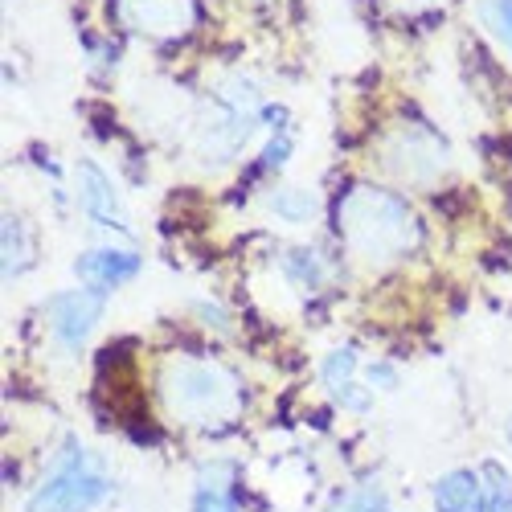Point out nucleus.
I'll use <instances>...</instances> for the list:
<instances>
[{"instance_id":"obj_1","label":"nucleus","mask_w":512,"mask_h":512,"mask_svg":"<svg viewBox=\"0 0 512 512\" xmlns=\"http://www.w3.org/2000/svg\"><path fill=\"white\" fill-rule=\"evenodd\" d=\"M340 238L353 250V259L369 267H386L418 246L422 230L398 193L377 185H357L340 201Z\"/></svg>"},{"instance_id":"obj_2","label":"nucleus","mask_w":512,"mask_h":512,"mask_svg":"<svg viewBox=\"0 0 512 512\" xmlns=\"http://www.w3.org/2000/svg\"><path fill=\"white\" fill-rule=\"evenodd\" d=\"M160 398L173 418L205 426V431L234 422L242 410L238 377L205 357H168L160 369Z\"/></svg>"},{"instance_id":"obj_3","label":"nucleus","mask_w":512,"mask_h":512,"mask_svg":"<svg viewBox=\"0 0 512 512\" xmlns=\"http://www.w3.org/2000/svg\"><path fill=\"white\" fill-rule=\"evenodd\" d=\"M263 119V95L250 78L230 74L218 87V107H213L197 127V156L205 168H226L250 140V132Z\"/></svg>"},{"instance_id":"obj_4","label":"nucleus","mask_w":512,"mask_h":512,"mask_svg":"<svg viewBox=\"0 0 512 512\" xmlns=\"http://www.w3.org/2000/svg\"><path fill=\"white\" fill-rule=\"evenodd\" d=\"M111 476L103 472V463L82 447L78 439H70L54 459H50V472L46 484H41L25 512H91L111 496Z\"/></svg>"},{"instance_id":"obj_5","label":"nucleus","mask_w":512,"mask_h":512,"mask_svg":"<svg viewBox=\"0 0 512 512\" xmlns=\"http://www.w3.org/2000/svg\"><path fill=\"white\" fill-rule=\"evenodd\" d=\"M381 160H386V173L394 181H406L414 189L435 185L447 168H451V152L447 144L422 123H402L394 127V136L381 144Z\"/></svg>"},{"instance_id":"obj_6","label":"nucleus","mask_w":512,"mask_h":512,"mask_svg":"<svg viewBox=\"0 0 512 512\" xmlns=\"http://www.w3.org/2000/svg\"><path fill=\"white\" fill-rule=\"evenodd\" d=\"M107 308V291H95V287H74V291H62L50 300V332L58 340V349L74 353L82 340H87L99 324Z\"/></svg>"},{"instance_id":"obj_7","label":"nucleus","mask_w":512,"mask_h":512,"mask_svg":"<svg viewBox=\"0 0 512 512\" xmlns=\"http://www.w3.org/2000/svg\"><path fill=\"white\" fill-rule=\"evenodd\" d=\"M74 181H78V205L82 213L95 222V226H107V230H119V234H132V222H127V209L111 185V177L103 173L99 164L91 160H78L74 168Z\"/></svg>"},{"instance_id":"obj_8","label":"nucleus","mask_w":512,"mask_h":512,"mask_svg":"<svg viewBox=\"0 0 512 512\" xmlns=\"http://www.w3.org/2000/svg\"><path fill=\"white\" fill-rule=\"evenodd\" d=\"M115 17L148 37H181L193 25V0H115Z\"/></svg>"},{"instance_id":"obj_9","label":"nucleus","mask_w":512,"mask_h":512,"mask_svg":"<svg viewBox=\"0 0 512 512\" xmlns=\"http://www.w3.org/2000/svg\"><path fill=\"white\" fill-rule=\"evenodd\" d=\"M353 369H357V349L353 345H340V349H332L324 357L320 381H324V390L336 398V406H345L349 414H369L373 390L361 386V381H353Z\"/></svg>"},{"instance_id":"obj_10","label":"nucleus","mask_w":512,"mask_h":512,"mask_svg":"<svg viewBox=\"0 0 512 512\" xmlns=\"http://www.w3.org/2000/svg\"><path fill=\"white\" fill-rule=\"evenodd\" d=\"M140 254L136 250H119V246H95V250H87L82 259L74 263V275L87 283V287H95V291H107V287H119V283H127L132 275H140Z\"/></svg>"},{"instance_id":"obj_11","label":"nucleus","mask_w":512,"mask_h":512,"mask_svg":"<svg viewBox=\"0 0 512 512\" xmlns=\"http://www.w3.org/2000/svg\"><path fill=\"white\" fill-rule=\"evenodd\" d=\"M435 512H488V488L476 472L455 467L443 480H435Z\"/></svg>"},{"instance_id":"obj_12","label":"nucleus","mask_w":512,"mask_h":512,"mask_svg":"<svg viewBox=\"0 0 512 512\" xmlns=\"http://www.w3.org/2000/svg\"><path fill=\"white\" fill-rule=\"evenodd\" d=\"M0 246H5V283L21 279L33 271L37 250H33V234L17 213H5V226H0Z\"/></svg>"},{"instance_id":"obj_13","label":"nucleus","mask_w":512,"mask_h":512,"mask_svg":"<svg viewBox=\"0 0 512 512\" xmlns=\"http://www.w3.org/2000/svg\"><path fill=\"white\" fill-rule=\"evenodd\" d=\"M267 213H275V218L287 226H308L320 213V197L304 185H279L267 193Z\"/></svg>"},{"instance_id":"obj_14","label":"nucleus","mask_w":512,"mask_h":512,"mask_svg":"<svg viewBox=\"0 0 512 512\" xmlns=\"http://www.w3.org/2000/svg\"><path fill=\"white\" fill-rule=\"evenodd\" d=\"M279 271H283L287 283H295L300 291H316L324 283V259L312 246H287L283 259H279Z\"/></svg>"},{"instance_id":"obj_15","label":"nucleus","mask_w":512,"mask_h":512,"mask_svg":"<svg viewBox=\"0 0 512 512\" xmlns=\"http://www.w3.org/2000/svg\"><path fill=\"white\" fill-rule=\"evenodd\" d=\"M328 512H386V492L377 484H353L332 496Z\"/></svg>"},{"instance_id":"obj_16","label":"nucleus","mask_w":512,"mask_h":512,"mask_svg":"<svg viewBox=\"0 0 512 512\" xmlns=\"http://www.w3.org/2000/svg\"><path fill=\"white\" fill-rule=\"evenodd\" d=\"M484 488H488V512H512V476L500 463H484Z\"/></svg>"},{"instance_id":"obj_17","label":"nucleus","mask_w":512,"mask_h":512,"mask_svg":"<svg viewBox=\"0 0 512 512\" xmlns=\"http://www.w3.org/2000/svg\"><path fill=\"white\" fill-rule=\"evenodd\" d=\"M480 17L496 33V41H504V46L512 50V0H488V5L480 9Z\"/></svg>"},{"instance_id":"obj_18","label":"nucleus","mask_w":512,"mask_h":512,"mask_svg":"<svg viewBox=\"0 0 512 512\" xmlns=\"http://www.w3.org/2000/svg\"><path fill=\"white\" fill-rule=\"evenodd\" d=\"M193 512H238V496L234 488H197Z\"/></svg>"},{"instance_id":"obj_19","label":"nucleus","mask_w":512,"mask_h":512,"mask_svg":"<svg viewBox=\"0 0 512 512\" xmlns=\"http://www.w3.org/2000/svg\"><path fill=\"white\" fill-rule=\"evenodd\" d=\"M365 386L369 390H394L398 386V369L390 361H369L365 365Z\"/></svg>"},{"instance_id":"obj_20","label":"nucleus","mask_w":512,"mask_h":512,"mask_svg":"<svg viewBox=\"0 0 512 512\" xmlns=\"http://www.w3.org/2000/svg\"><path fill=\"white\" fill-rule=\"evenodd\" d=\"M287 160H291V140L279 132V136H271V140H267V148H263V164L275 173V168H283Z\"/></svg>"},{"instance_id":"obj_21","label":"nucleus","mask_w":512,"mask_h":512,"mask_svg":"<svg viewBox=\"0 0 512 512\" xmlns=\"http://www.w3.org/2000/svg\"><path fill=\"white\" fill-rule=\"evenodd\" d=\"M197 312H201V324H209V328H218V332H226V328H230L226 308H218L213 300H197Z\"/></svg>"},{"instance_id":"obj_22","label":"nucleus","mask_w":512,"mask_h":512,"mask_svg":"<svg viewBox=\"0 0 512 512\" xmlns=\"http://www.w3.org/2000/svg\"><path fill=\"white\" fill-rule=\"evenodd\" d=\"M386 5H390L394 13H406V17H414V13H431V9H443L447 0H386Z\"/></svg>"},{"instance_id":"obj_23","label":"nucleus","mask_w":512,"mask_h":512,"mask_svg":"<svg viewBox=\"0 0 512 512\" xmlns=\"http://www.w3.org/2000/svg\"><path fill=\"white\" fill-rule=\"evenodd\" d=\"M386 512H390V508H386Z\"/></svg>"}]
</instances>
